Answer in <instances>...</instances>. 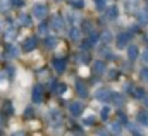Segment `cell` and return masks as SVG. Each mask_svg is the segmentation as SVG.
I'll return each mask as SVG.
<instances>
[{
    "instance_id": "obj_14",
    "label": "cell",
    "mask_w": 148,
    "mask_h": 136,
    "mask_svg": "<svg viewBox=\"0 0 148 136\" xmlns=\"http://www.w3.org/2000/svg\"><path fill=\"white\" fill-rule=\"evenodd\" d=\"M117 14H119L117 7H114V5H112V7L107 9V17H109V19H115V17H117Z\"/></svg>"
},
{
    "instance_id": "obj_11",
    "label": "cell",
    "mask_w": 148,
    "mask_h": 136,
    "mask_svg": "<svg viewBox=\"0 0 148 136\" xmlns=\"http://www.w3.org/2000/svg\"><path fill=\"white\" fill-rule=\"evenodd\" d=\"M93 71H95L97 74H103V72H105V64H103L102 60H97V62L93 64Z\"/></svg>"
},
{
    "instance_id": "obj_16",
    "label": "cell",
    "mask_w": 148,
    "mask_h": 136,
    "mask_svg": "<svg viewBox=\"0 0 148 136\" xmlns=\"http://www.w3.org/2000/svg\"><path fill=\"white\" fill-rule=\"evenodd\" d=\"M55 91H57L59 95H64V93L67 91V86H66L64 83H60V84H57V86H55Z\"/></svg>"
},
{
    "instance_id": "obj_5",
    "label": "cell",
    "mask_w": 148,
    "mask_h": 136,
    "mask_svg": "<svg viewBox=\"0 0 148 136\" xmlns=\"http://www.w3.org/2000/svg\"><path fill=\"white\" fill-rule=\"evenodd\" d=\"M69 112L73 114V115H81V112H83V105L81 102H73L69 105Z\"/></svg>"
},
{
    "instance_id": "obj_22",
    "label": "cell",
    "mask_w": 148,
    "mask_h": 136,
    "mask_svg": "<svg viewBox=\"0 0 148 136\" xmlns=\"http://www.w3.org/2000/svg\"><path fill=\"white\" fill-rule=\"evenodd\" d=\"M19 23H23V26H29V17L28 16H21L19 17Z\"/></svg>"
},
{
    "instance_id": "obj_26",
    "label": "cell",
    "mask_w": 148,
    "mask_h": 136,
    "mask_svg": "<svg viewBox=\"0 0 148 136\" xmlns=\"http://www.w3.org/2000/svg\"><path fill=\"white\" fill-rule=\"evenodd\" d=\"M90 41H91V43H97V41H98V34L91 33V36H90Z\"/></svg>"
},
{
    "instance_id": "obj_20",
    "label": "cell",
    "mask_w": 148,
    "mask_h": 136,
    "mask_svg": "<svg viewBox=\"0 0 148 136\" xmlns=\"http://www.w3.org/2000/svg\"><path fill=\"white\" fill-rule=\"evenodd\" d=\"M45 43H47V47H48V48H52V47H55V45H57V40H55V38H47V40H45Z\"/></svg>"
},
{
    "instance_id": "obj_10",
    "label": "cell",
    "mask_w": 148,
    "mask_h": 136,
    "mask_svg": "<svg viewBox=\"0 0 148 136\" xmlns=\"http://www.w3.org/2000/svg\"><path fill=\"white\" fill-rule=\"evenodd\" d=\"M76 90H77V95H79V97H83V98L88 95V90H86V86H84L81 81H77V83H76Z\"/></svg>"
},
{
    "instance_id": "obj_13",
    "label": "cell",
    "mask_w": 148,
    "mask_h": 136,
    "mask_svg": "<svg viewBox=\"0 0 148 136\" xmlns=\"http://www.w3.org/2000/svg\"><path fill=\"white\" fill-rule=\"evenodd\" d=\"M124 7H126L129 12H136V9H138V2H136V0H129V2L124 3Z\"/></svg>"
},
{
    "instance_id": "obj_4",
    "label": "cell",
    "mask_w": 148,
    "mask_h": 136,
    "mask_svg": "<svg viewBox=\"0 0 148 136\" xmlns=\"http://www.w3.org/2000/svg\"><path fill=\"white\" fill-rule=\"evenodd\" d=\"M31 98H33V102L35 103H40L41 100H43V88H41L40 84L33 88V95H31Z\"/></svg>"
},
{
    "instance_id": "obj_25",
    "label": "cell",
    "mask_w": 148,
    "mask_h": 136,
    "mask_svg": "<svg viewBox=\"0 0 148 136\" xmlns=\"http://www.w3.org/2000/svg\"><path fill=\"white\" fill-rule=\"evenodd\" d=\"M7 50H9V55H10V57H16V55H17V48H16V47H9Z\"/></svg>"
},
{
    "instance_id": "obj_2",
    "label": "cell",
    "mask_w": 148,
    "mask_h": 136,
    "mask_svg": "<svg viewBox=\"0 0 148 136\" xmlns=\"http://www.w3.org/2000/svg\"><path fill=\"white\" fill-rule=\"evenodd\" d=\"M33 16H35L36 19H43V17L47 16V7H45L43 3H36V5L33 7Z\"/></svg>"
},
{
    "instance_id": "obj_23",
    "label": "cell",
    "mask_w": 148,
    "mask_h": 136,
    "mask_svg": "<svg viewBox=\"0 0 148 136\" xmlns=\"http://www.w3.org/2000/svg\"><path fill=\"white\" fill-rule=\"evenodd\" d=\"M140 76H141V79H143V81H145V83H148V67H145V69H143V71H141V74H140Z\"/></svg>"
},
{
    "instance_id": "obj_33",
    "label": "cell",
    "mask_w": 148,
    "mask_h": 136,
    "mask_svg": "<svg viewBox=\"0 0 148 136\" xmlns=\"http://www.w3.org/2000/svg\"><path fill=\"white\" fill-rule=\"evenodd\" d=\"M143 102H145V105H147V107H148V93H147V95H145V97H143Z\"/></svg>"
},
{
    "instance_id": "obj_27",
    "label": "cell",
    "mask_w": 148,
    "mask_h": 136,
    "mask_svg": "<svg viewBox=\"0 0 148 136\" xmlns=\"http://www.w3.org/2000/svg\"><path fill=\"white\" fill-rule=\"evenodd\" d=\"M95 3H97L98 9H103V0H95Z\"/></svg>"
},
{
    "instance_id": "obj_30",
    "label": "cell",
    "mask_w": 148,
    "mask_h": 136,
    "mask_svg": "<svg viewBox=\"0 0 148 136\" xmlns=\"http://www.w3.org/2000/svg\"><path fill=\"white\" fill-rule=\"evenodd\" d=\"M84 30L86 31H91V23H84Z\"/></svg>"
},
{
    "instance_id": "obj_36",
    "label": "cell",
    "mask_w": 148,
    "mask_h": 136,
    "mask_svg": "<svg viewBox=\"0 0 148 136\" xmlns=\"http://www.w3.org/2000/svg\"><path fill=\"white\" fill-rule=\"evenodd\" d=\"M145 40H147V41H148V36H147V38H145Z\"/></svg>"
},
{
    "instance_id": "obj_15",
    "label": "cell",
    "mask_w": 148,
    "mask_h": 136,
    "mask_svg": "<svg viewBox=\"0 0 148 136\" xmlns=\"http://www.w3.org/2000/svg\"><path fill=\"white\" fill-rule=\"evenodd\" d=\"M79 38H81V31L77 28H73L71 30V40L73 41H79Z\"/></svg>"
},
{
    "instance_id": "obj_7",
    "label": "cell",
    "mask_w": 148,
    "mask_h": 136,
    "mask_svg": "<svg viewBox=\"0 0 148 136\" xmlns=\"http://www.w3.org/2000/svg\"><path fill=\"white\" fill-rule=\"evenodd\" d=\"M136 121H138L140 124H143V126H148V112L147 110L138 112V114H136Z\"/></svg>"
},
{
    "instance_id": "obj_32",
    "label": "cell",
    "mask_w": 148,
    "mask_h": 136,
    "mask_svg": "<svg viewBox=\"0 0 148 136\" xmlns=\"http://www.w3.org/2000/svg\"><path fill=\"white\" fill-rule=\"evenodd\" d=\"M14 5H23V0H12Z\"/></svg>"
},
{
    "instance_id": "obj_9",
    "label": "cell",
    "mask_w": 148,
    "mask_h": 136,
    "mask_svg": "<svg viewBox=\"0 0 148 136\" xmlns=\"http://www.w3.org/2000/svg\"><path fill=\"white\" fill-rule=\"evenodd\" d=\"M110 97H112V91L105 90V88H102V90L97 91V98H98V100H109Z\"/></svg>"
},
{
    "instance_id": "obj_34",
    "label": "cell",
    "mask_w": 148,
    "mask_h": 136,
    "mask_svg": "<svg viewBox=\"0 0 148 136\" xmlns=\"http://www.w3.org/2000/svg\"><path fill=\"white\" fill-rule=\"evenodd\" d=\"M98 136H107V133L105 131H98Z\"/></svg>"
},
{
    "instance_id": "obj_19",
    "label": "cell",
    "mask_w": 148,
    "mask_h": 136,
    "mask_svg": "<svg viewBox=\"0 0 148 136\" xmlns=\"http://www.w3.org/2000/svg\"><path fill=\"white\" fill-rule=\"evenodd\" d=\"M133 95H134L136 98H143V97H145V91H143V88H134Z\"/></svg>"
},
{
    "instance_id": "obj_12",
    "label": "cell",
    "mask_w": 148,
    "mask_h": 136,
    "mask_svg": "<svg viewBox=\"0 0 148 136\" xmlns=\"http://www.w3.org/2000/svg\"><path fill=\"white\" fill-rule=\"evenodd\" d=\"M62 24H64V23H62V19H60V17H59V16H55V17H53V19H52V26H53V28H55V30H57V31H60V30H62V28H64V26H62Z\"/></svg>"
},
{
    "instance_id": "obj_1",
    "label": "cell",
    "mask_w": 148,
    "mask_h": 136,
    "mask_svg": "<svg viewBox=\"0 0 148 136\" xmlns=\"http://www.w3.org/2000/svg\"><path fill=\"white\" fill-rule=\"evenodd\" d=\"M38 45V40L35 36H29V38H26L24 40V43H23V50L24 52H31V50H35Z\"/></svg>"
},
{
    "instance_id": "obj_21",
    "label": "cell",
    "mask_w": 148,
    "mask_h": 136,
    "mask_svg": "<svg viewBox=\"0 0 148 136\" xmlns=\"http://www.w3.org/2000/svg\"><path fill=\"white\" fill-rule=\"evenodd\" d=\"M109 114H110V107H103L100 115H102V119H107V117H109Z\"/></svg>"
},
{
    "instance_id": "obj_29",
    "label": "cell",
    "mask_w": 148,
    "mask_h": 136,
    "mask_svg": "<svg viewBox=\"0 0 148 136\" xmlns=\"http://www.w3.org/2000/svg\"><path fill=\"white\" fill-rule=\"evenodd\" d=\"M47 33V26L43 24V26H40V34H45Z\"/></svg>"
},
{
    "instance_id": "obj_18",
    "label": "cell",
    "mask_w": 148,
    "mask_h": 136,
    "mask_svg": "<svg viewBox=\"0 0 148 136\" xmlns=\"http://www.w3.org/2000/svg\"><path fill=\"white\" fill-rule=\"evenodd\" d=\"M112 100L115 103H121V102H124V97L121 95V93H112V97H110Z\"/></svg>"
},
{
    "instance_id": "obj_28",
    "label": "cell",
    "mask_w": 148,
    "mask_h": 136,
    "mask_svg": "<svg viewBox=\"0 0 148 136\" xmlns=\"http://www.w3.org/2000/svg\"><path fill=\"white\" fill-rule=\"evenodd\" d=\"M141 57H143V60H145V62L148 64V48L145 50V52H143V55H141Z\"/></svg>"
},
{
    "instance_id": "obj_24",
    "label": "cell",
    "mask_w": 148,
    "mask_h": 136,
    "mask_svg": "<svg viewBox=\"0 0 148 136\" xmlns=\"http://www.w3.org/2000/svg\"><path fill=\"white\" fill-rule=\"evenodd\" d=\"M102 40H103V41H110L112 40V33L110 31H105V33L102 34Z\"/></svg>"
},
{
    "instance_id": "obj_17",
    "label": "cell",
    "mask_w": 148,
    "mask_h": 136,
    "mask_svg": "<svg viewBox=\"0 0 148 136\" xmlns=\"http://www.w3.org/2000/svg\"><path fill=\"white\" fill-rule=\"evenodd\" d=\"M84 124H86V126H93V124H95V115H93V114H88V115L84 117Z\"/></svg>"
},
{
    "instance_id": "obj_35",
    "label": "cell",
    "mask_w": 148,
    "mask_h": 136,
    "mask_svg": "<svg viewBox=\"0 0 148 136\" xmlns=\"http://www.w3.org/2000/svg\"><path fill=\"white\" fill-rule=\"evenodd\" d=\"M0 31H2V24H0Z\"/></svg>"
},
{
    "instance_id": "obj_8",
    "label": "cell",
    "mask_w": 148,
    "mask_h": 136,
    "mask_svg": "<svg viewBox=\"0 0 148 136\" xmlns=\"http://www.w3.org/2000/svg\"><path fill=\"white\" fill-rule=\"evenodd\" d=\"M140 55V50H138V47L136 45H131L129 48H127V57H129V60H136V57Z\"/></svg>"
},
{
    "instance_id": "obj_31",
    "label": "cell",
    "mask_w": 148,
    "mask_h": 136,
    "mask_svg": "<svg viewBox=\"0 0 148 136\" xmlns=\"http://www.w3.org/2000/svg\"><path fill=\"white\" fill-rule=\"evenodd\" d=\"M112 131H115V133H117V131H119V122H117V124H114V126H112Z\"/></svg>"
},
{
    "instance_id": "obj_6",
    "label": "cell",
    "mask_w": 148,
    "mask_h": 136,
    "mask_svg": "<svg viewBox=\"0 0 148 136\" xmlns=\"http://www.w3.org/2000/svg\"><path fill=\"white\" fill-rule=\"evenodd\" d=\"M53 69L57 72H64L66 71V59H53Z\"/></svg>"
},
{
    "instance_id": "obj_3",
    "label": "cell",
    "mask_w": 148,
    "mask_h": 136,
    "mask_svg": "<svg viewBox=\"0 0 148 136\" xmlns=\"http://www.w3.org/2000/svg\"><path fill=\"white\" fill-rule=\"evenodd\" d=\"M129 41H131V34L129 33H121L117 36V41H115V43H117V48H124Z\"/></svg>"
}]
</instances>
